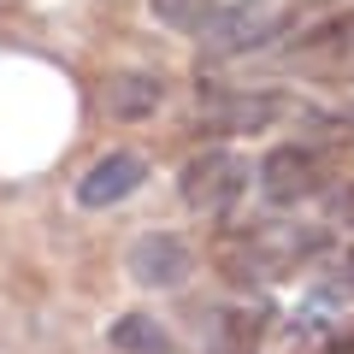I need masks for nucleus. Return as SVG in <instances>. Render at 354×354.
<instances>
[{
  "instance_id": "f257e3e1",
  "label": "nucleus",
  "mask_w": 354,
  "mask_h": 354,
  "mask_svg": "<svg viewBox=\"0 0 354 354\" xmlns=\"http://www.w3.org/2000/svg\"><path fill=\"white\" fill-rule=\"evenodd\" d=\"M313 254H319V230L283 225V218L225 230V236L213 242V260L225 266L230 283H272V278H290V272H301Z\"/></svg>"
},
{
  "instance_id": "f03ea898",
  "label": "nucleus",
  "mask_w": 354,
  "mask_h": 354,
  "mask_svg": "<svg viewBox=\"0 0 354 354\" xmlns=\"http://www.w3.org/2000/svg\"><path fill=\"white\" fill-rule=\"evenodd\" d=\"M177 195H183L189 213L225 225V218L236 213V201L248 195V160L230 153V148H201L189 165H183V177H177Z\"/></svg>"
},
{
  "instance_id": "7ed1b4c3",
  "label": "nucleus",
  "mask_w": 354,
  "mask_h": 354,
  "mask_svg": "<svg viewBox=\"0 0 354 354\" xmlns=\"http://www.w3.org/2000/svg\"><path fill=\"white\" fill-rule=\"evenodd\" d=\"M283 113L295 106L278 88H207L201 95V130L213 136H254V130H272Z\"/></svg>"
},
{
  "instance_id": "20e7f679",
  "label": "nucleus",
  "mask_w": 354,
  "mask_h": 354,
  "mask_svg": "<svg viewBox=\"0 0 354 354\" xmlns=\"http://www.w3.org/2000/svg\"><path fill=\"white\" fill-rule=\"evenodd\" d=\"M325 183H330V165L307 142H283V148H272L260 160V195L272 207H301L313 195H325Z\"/></svg>"
},
{
  "instance_id": "39448f33",
  "label": "nucleus",
  "mask_w": 354,
  "mask_h": 354,
  "mask_svg": "<svg viewBox=\"0 0 354 354\" xmlns=\"http://www.w3.org/2000/svg\"><path fill=\"white\" fill-rule=\"evenodd\" d=\"M283 65L313 83H354V12H337L319 30H307L301 41H290Z\"/></svg>"
},
{
  "instance_id": "423d86ee",
  "label": "nucleus",
  "mask_w": 354,
  "mask_h": 354,
  "mask_svg": "<svg viewBox=\"0 0 354 354\" xmlns=\"http://www.w3.org/2000/svg\"><path fill=\"white\" fill-rule=\"evenodd\" d=\"M124 272L136 290H183L195 272V248L177 230H142L124 254Z\"/></svg>"
},
{
  "instance_id": "0eeeda50",
  "label": "nucleus",
  "mask_w": 354,
  "mask_h": 354,
  "mask_svg": "<svg viewBox=\"0 0 354 354\" xmlns=\"http://www.w3.org/2000/svg\"><path fill=\"white\" fill-rule=\"evenodd\" d=\"M290 24V6H272V0H242V6H218V18L207 24V48L213 53H248L260 41H272Z\"/></svg>"
},
{
  "instance_id": "6e6552de",
  "label": "nucleus",
  "mask_w": 354,
  "mask_h": 354,
  "mask_svg": "<svg viewBox=\"0 0 354 354\" xmlns=\"http://www.w3.org/2000/svg\"><path fill=\"white\" fill-rule=\"evenodd\" d=\"M142 183H148V160H142V153H124V148H118V153H101V160L77 177V207L106 213V207L130 201Z\"/></svg>"
},
{
  "instance_id": "1a4fd4ad",
  "label": "nucleus",
  "mask_w": 354,
  "mask_h": 354,
  "mask_svg": "<svg viewBox=\"0 0 354 354\" xmlns=\"http://www.w3.org/2000/svg\"><path fill=\"white\" fill-rule=\"evenodd\" d=\"M101 101H106V113H113L118 124H142V118L160 113L165 83H160V71H118V77H106Z\"/></svg>"
},
{
  "instance_id": "9d476101",
  "label": "nucleus",
  "mask_w": 354,
  "mask_h": 354,
  "mask_svg": "<svg viewBox=\"0 0 354 354\" xmlns=\"http://www.w3.org/2000/svg\"><path fill=\"white\" fill-rule=\"evenodd\" d=\"M148 12L160 18L165 30H177V36H207V24L218 18V0H148Z\"/></svg>"
},
{
  "instance_id": "9b49d317",
  "label": "nucleus",
  "mask_w": 354,
  "mask_h": 354,
  "mask_svg": "<svg viewBox=\"0 0 354 354\" xmlns=\"http://www.w3.org/2000/svg\"><path fill=\"white\" fill-rule=\"evenodd\" d=\"M113 348H124V354H171V337H165L160 319L124 313V319L113 325Z\"/></svg>"
}]
</instances>
